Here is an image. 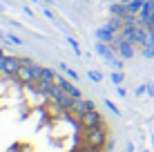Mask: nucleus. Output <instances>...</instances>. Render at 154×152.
<instances>
[{
    "label": "nucleus",
    "instance_id": "obj_1",
    "mask_svg": "<svg viewBox=\"0 0 154 152\" xmlns=\"http://www.w3.org/2000/svg\"><path fill=\"white\" fill-rule=\"evenodd\" d=\"M78 123H81L83 128H94V125H100V123H103V119H100L98 112H94V110H87V112H81V119H78Z\"/></svg>",
    "mask_w": 154,
    "mask_h": 152
}]
</instances>
